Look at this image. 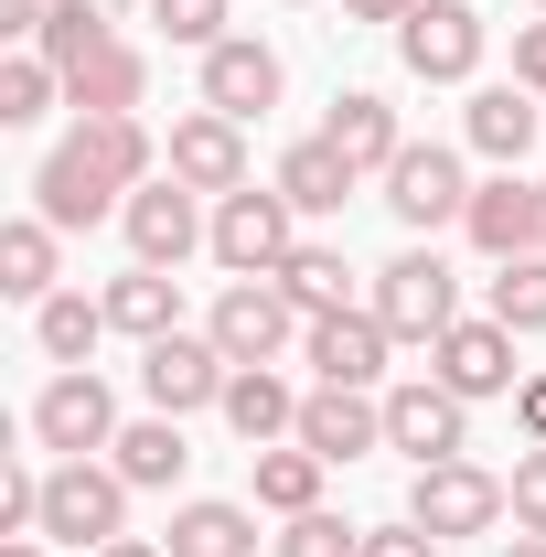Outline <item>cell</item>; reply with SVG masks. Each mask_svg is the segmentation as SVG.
I'll return each instance as SVG.
<instances>
[{"label":"cell","mask_w":546,"mask_h":557,"mask_svg":"<svg viewBox=\"0 0 546 557\" xmlns=\"http://www.w3.org/2000/svg\"><path fill=\"white\" fill-rule=\"evenodd\" d=\"M343 247H289V269H278V289H289V300H300V311H311V322H322V311H343Z\"/></svg>","instance_id":"cell-32"},{"label":"cell","mask_w":546,"mask_h":557,"mask_svg":"<svg viewBox=\"0 0 546 557\" xmlns=\"http://www.w3.org/2000/svg\"><path fill=\"white\" fill-rule=\"evenodd\" d=\"M504 515H514V536H546V450L514 461V483H504Z\"/></svg>","instance_id":"cell-37"},{"label":"cell","mask_w":546,"mask_h":557,"mask_svg":"<svg viewBox=\"0 0 546 557\" xmlns=\"http://www.w3.org/2000/svg\"><path fill=\"white\" fill-rule=\"evenodd\" d=\"M514 86H525V97H546V11L514 33Z\"/></svg>","instance_id":"cell-40"},{"label":"cell","mask_w":546,"mask_h":557,"mask_svg":"<svg viewBox=\"0 0 546 557\" xmlns=\"http://www.w3.org/2000/svg\"><path fill=\"white\" fill-rule=\"evenodd\" d=\"M408 525H429L439 547H450V536H493V525H504V483H493L482 461H429L408 483Z\"/></svg>","instance_id":"cell-6"},{"label":"cell","mask_w":546,"mask_h":557,"mask_svg":"<svg viewBox=\"0 0 546 557\" xmlns=\"http://www.w3.org/2000/svg\"><path fill=\"white\" fill-rule=\"evenodd\" d=\"M429 375L450 386V397H504V386H525L514 375V333L482 311V322H450L439 344H429Z\"/></svg>","instance_id":"cell-13"},{"label":"cell","mask_w":546,"mask_h":557,"mask_svg":"<svg viewBox=\"0 0 546 557\" xmlns=\"http://www.w3.org/2000/svg\"><path fill=\"white\" fill-rule=\"evenodd\" d=\"M386 205H397V225H461L472 214V183H461V150H439V139H408L397 150V172H386Z\"/></svg>","instance_id":"cell-10"},{"label":"cell","mask_w":546,"mask_h":557,"mask_svg":"<svg viewBox=\"0 0 546 557\" xmlns=\"http://www.w3.org/2000/svg\"><path fill=\"white\" fill-rule=\"evenodd\" d=\"M269 183H278V194H289V205H300V214H343V194H353V183H364V172H353V161H343L333 139H300V150H289V161H278Z\"/></svg>","instance_id":"cell-23"},{"label":"cell","mask_w":546,"mask_h":557,"mask_svg":"<svg viewBox=\"0 0 546 557\" xmlns=\"http://www.w3.org/2000/svg\"><path fill=\"white\" fill-rule=\"evenodd\" d=\"M97 333H108V300H86V289H54V300L33 311V344L54 354V364H86Z\"/></svg>","instance_id":"cell-30"},{"label":"cell","mask_w":546,"mask_h":557,"mask_svg":"<svg viewBox=\"0 0 546 557\" xmlns=\"http://www.w3.org/2000/svg\"><path fill=\"white\" fill-rule=\"evenodd\" d=\"M386 344H397V333H386L375 311H322V322L300 333V354H311L322 386H375V375H386Z\"/></svg>","instance_id":"cell-17"},{"label":"cell","mask_w":546,"mask_h":557,"mask_svg":"<svg viewBox=\"0 0 546 557\" xmlns=\"http://www.w3.org/2000/svg\"><path fill=\"white\" fill-rule=\"evenodd\" d=\"M54 97H65V75L44 65V54H11V65H0V129H33Z\"/></svg>","instance_id":"cell-33"},{"label":"cell","mask_w":546,"mask_h":557,"mask_svg":"<svg viewBox=\"0 0 546 557\" xmlns=\"http://www.w3.org/2000/svg\"><path fill=\"white\" fill-rule=\"evenodd\" d=\"M461 236H472L493 269H504V258H536V183H525V172H493V183H472Z\"/></svg>","instance_id":"cell-18"},{"label":"cell","mask_w":546,"mask_h":557,"mask_svg":"<svg viewBox=\"0 0 546 557\" xmlns=\"http://www.w3.org/2000/svg\"><path fill=\"white\" fill-rule=\"evenodd\" d=\"M418 0H343V22H408Z\"/></svg>","instance_id":"cell-43"},{"label":"cell","mask_w":546,"mask_h":557,"mask_svg":"<svg viewBox=\"0 0 546 557\" xmlns=\"http://www.w3.org/2000/svg\"><path fill=\"white\" fill-rule=\"evenodd\" d=\"M183 418H129L119 429V472H129V493H161V483H183Z\"/></svg>","instance_id":"cell-27"},{"label":"cell","mask_w":546,"mask_h":557,"mask_svg":"<svg viewBox=\"0 0 546 557\" xmlns=\"http://www.w3.org/2000/svg\"><path fill=\"white\" fill-rule=\"evenodd\" d=\"M44 536H54V547H108V536H129V472H119V461H54V472H44Z\"/></svg>","instance_id":"cell-1"},{"label":"cell","mask_w":546,"mask_h":557,"mask_svg":"<svg viewBox=\"0 0 546 557\" xmlns=\"http://www.w3.org/2000/svg\"><path fill=\"white\" fill-rule=\"evenodd\" d=\"M225 344L214 333H161V344H139V386H150V408L161 418H194V408H225Z\"/></svg>","instance_id":"cell-5"},{"label":"cell","mask_w":546,"mask_h":557,"mask_svg":"<svg viewBox=\"0 0 546 557\" xmlns=\"http://www.w3.org/2000/svg\"><path fill=\"white\" fill-rule=\"evenodd\" d=\"M54 236H65V225H44V214H11V225H0V289L33 300V311L54 300Z\"/></svg>","instance_id":"cell-25"},{"label":"cell","mask_w":546,"mask_h":557,"mask_svg":"<svg viewBox=\"0 0 546 557\" xmlns=\"http://www.w3.org/2000/svg\"><path fill=\"white\" fill-rule=\"evenodd\" d=\"M514 557H546V536H514Z\"/></svg>","instance_id":"cell-47"},{"label":"cell","mask_w":546,"mask_h":557,"mask_svg":"<svg viewBox=\"0 0 546 557\" xmlns=\"http://www.w3.org/2000/svg\"><path fill=\"white\" fill-rule=\"evenodd\" d=\"M536 97H525V86H482L472 97V150L482 161H504V172H514V161H525V150H536Z\"/></svg>","instance_id":"cell-24"},{"label":"cell","mask_w":546,"mask_h":557,"mask_svg":"<svg viewBox=\"0 0 546 557\" xmlns=\"http://www.w3.org/2000/svg\"><path fill=\"white\" fill-rule=\"evenodd\" d=\"M119 205H129V183H108L75 139L44 150V172H33V214H44V225H108Z\"/></svg>","instance_id":"cell-14"},{"label":"cell","mask_w":546,"mask_h":557,"mask_svg":"<svg viewBox=\"0 0 546 557\" xmlns=\"http://www.w3.org/2000/svg\"><path fill=\"white\" fill-rule=\"evenodd\" d=\"M54 547V536H0V557H44Z\"/></svg>","instance_id":"cell-45"},{"label":"cell","mask_w":546,"mask_h":557,"mask_svg":"<svg viewBox=\"0 0 546 557\" xmlns=\"http://www.w3.org/2000/svg\"><path fill=\"white\" fill-rule=\"evenodd\" d=\"M33 440L65 450V461H97V450H119V397H108L86 364H65V375L33 397Z\"/></svg>","instance_id":"cell-8"},{"label":"cell","mask_w":546,"mask_h":557,"mask_svg":"<svg viewBox=\"0 0 546 557\" xmlns=\"http://www.w3.org/2000/svg\"><path fill=\"white\" fill-rule=\"evenodd\" d=\"M161 547L172 557H258V515L247 504H183Z\"/></svg>","instance_id":"cell-26"},{"label":"cell","mask_w":546,"mask_h":557,"mask_svg":"<svg viewBox=\"0 0 546 557\" xmlns=\"http://www.w3.org/2000/svg\"><path fill=\"white\" fill-rule=\"evenodd\" d=\"M44 22H54V0H0V33H11V44H22V54H33V44H44Z\"/></svg>","instance_id":"cell-41"},{"label":"cell","mask_w":546,"mask_h":557,"mask_svg":"<svg viewBox=\"0 0 546 557\" xmlns=\"http://www.w3.org/2000/svg\"><path fill=\"white\" fill-rule=\"evenodd\" d=\"M139 86H150V54H139V44H97V54L65 75L75 119H139Z\"/></svg>","instance_id":"cell-21"},{"label":"cell","mask_w":546,"mask_h":557,"mask_svg":"<svg viewBox=\"0 0 546 557\" xmlns=\"http://www.w3.org/2000/svg\"><path fill=\"white\" fill-rule=\"evenodd\" d=\"M247 461H258V504H269V515H311V504H322V472H333V461H322V450H300V440L247 450Z\"/></svg>","instance_id":"cell-28"},{"label":"cell","mask_w":546,"mask_h":557,"mask_svg":"<svg viewBox=\"0 0 546 557\" xmlns=\"http://www.w3.org/2000/svg\"><path fill=\"white\" fill-rule=\"evenodd\" d=\"M364 557H439V536L397 515V525H364Z\"/></svg>","instance_id":"cell-39"},{"label":"cell","mask_w":546,"mask_h":557,"mask_svg":"<svg viewBox=\"0 0 546 557\" xmlns=\"http://www.w3.org/2000/svg\"><path fill=\"white\" fill-rule=\"evenodd\" d=\"M161 172L225 205V194H247V129H236V119H214V108H194V119H172V150H161Z\"/></svg>","instance_id":"cell-12"},{"label":"cell","mask_w":546,"mask_h":557,"mask_svg":"<svg viewBox=\"0 0 546 557\" xmlns=\"http://www.w3.org/2000/svg\"><path fill=\"white\" fill-rule=\"evenodd\" d=\"M119 225H129V258H139V269H183L194 247H214V225L194 214V183H172V172H150L129 205H119Z\"/></svg>","instance_id":"cell-7"},{"label":"cell","mask_w":546,"mask_h":557,"mask_svg":"<svg viewBox=\"0 0 546 557\" xmlns=\"http://www.w3.org/2000/svg\"><path fill=\"white\" fill-rule=\"evenodd\" d=\"M536 258H546V183H536Z\"/></svg>","instance_id":"cell-46"},{"label":"cell","mask_w":546,"mask_h":557,"mask_svg":"<svg viewBox=\"0 0 546 557\" xmlns=\"http://www.w3.org/2000/svg\"><path fill=\"white\" fill-rule=\"evenodd\" d=\"M269 557H364V525H343V515L311 504V515H289V536H278Z\"/></svg>","instance_id":"cell-35"},{"label":"cell","mask_w":546,"mask_h":557,"mask_svg":"<svg viewBox=\"0 0 546 557\" xmlns=\"http://www.w3.org/2000/svg\"><path fill=\"white\" fill-rule=\"evenodd\" d=\"M150 22H161V44H194V54L225 44V0H150Z\"/></svg>","instance_id":"cell-36"},{"label":"cell","mask_w":546,"mask_h":557,"mask_svg":"<svg viewBox=\"0 0 546 557\" xmlns=\"http://www.w3.org/2000/svg\"><path fill=\"white\" fill-rule=\"evenodd\" d=\"M514 429H525V450H546V375L514 386Z\"/></svg>","instance_id":"cell-42"},{"label":"cell","mask_w":546,"mask_h":557,"mask_svg":"<svg viewBox=\"0 0 546 557\" xmlns=\"http://www.w3.org/2000/svg\"><path fill=\"white\" fill-rule=\"evenodd\" d=\"M300 450H322V461L386 450V397H364V386H311V397H300Z\"/></svg>","instance_id":"cell-15"},{"label":"cell","mask_w":546,"mask_h":557,"mask_svg":"<svg viewBox=\"0 0 546 557\" xmlns=\"http://www.w3.org/2000/svg\"><path fill=\"white\" fill-rule=\"evenodd\" d=\"M97 44H119V22H108L97 0H54V22H44V44H33V54H44L54 75H75Z\"/></svg>","instance_id":"cell-31"},{"label":"cell","mask_w":546,"mask_h":557,"mask_svg":"<svg viewBox=\"0 0 546 557\" xmlns=\"http://www.w3.org/2000/svg\"><path fill=\"white\" fill-rule=\"evenodd\" d=\"M472 397H450L439 375H408V386H386V450H408L418 472L429 461H461V440H472Z\"/></svg>","instance_id":"cell-9"},{"label":"cell","mask_w":546,"mask_h":557,"mask_svg":"<svg viewBox=\"0 0 546 557\" xmlns=\"http://www.w3.org/2000/svg\"><path fill=\"white\" fill-rule=\"evenodd\" d=\"M225 429H236L247 450H278V440H300V397L278 386L269 364H236V375H225Z\"/></svg>","instance_id":"cell-20"},{"label":"cell","mask_w":546,"mask_h":557,"mask_svg":"<svg viewBox=\"0 0 546 557\" xmlns=\"http://www.w3.org/2000/svg\"><path fill=\"white\" fill-rule=\"evenodd\" d=\"M75 150H86L108 183H129V194L161 172V150H150V129H139V119H75Z\"/></svg>","instance_id":"cell-29"},{"label":"cell","mask_w":546,"mask_h":557,"mask_svg":"<svg viewBox=\"0 0 546 557\" xmlns=\"http://www.w3.org/2000/svg\"><path fill=\"white\" fill-rule=\"evenodd\" d=\"M204 108H214V119H236V129L278 108V54L258 44V33H225V44L204 54Z\"/></svg>","instance_id":"cell-16"},{"label":"cell","mask_w":546,"mask_h":557,"mask_svg":"<svg viewBox=\"0 0 546 557\" xmlns=\"http://www.w3.org/2000/svg\"><path fill=\"white\" fill-rule=\"evenodd\" d=\"M322 139H333L353 172H397V150H408V129H397V108L375 97V86H353V97H333V119H322Z\"/></svg>","instance_id":"cell-19"},{"label":"cell","mask_w":546,"mask_h":557,"mask_svg":"<svg viewBox=\"0 0 546 557\" xmlns=\"http://www.w3.org/2000/svg\"><path fill=\"white\" fill-rule=\"evenodd\" d=\"M536 11H546V0H536Z\"/></svg>","instance_id":"cell-48"},{"label":"cell","mask_w":546,"mask_h":557,"mask_svg":"<svg viewBox=\"0 0 546 557\" xmlns=\"http://www.w3.org/2000/svg\"><path fill=\"white\" fill-rule=\"evenodd\" d=\"M493 322H504V333H546V258H504V278H493Z\"/></svg>","instance_id":"cell-34"},{"label":"cell","mask_w":546,"mask_h":557,"mask_svg":"<svg viewBox=\"0 0 546 557\" xmlns=\"http://www.w3.org/2000/svg\"><path fill=\"white\" fill-rule=\"evenodd\" d=\"M86 557H172V547H150V536H108V547H86Z\"/></svg>","instance_id":"cell-44"},{"label":"cell","mask_w":546,"mask_h":557,"mask_svg":"<svg viewBox=\"0 0 546 557\" xmlns=\"http://www.w3.org/2000/svg\"><path fill=\"white\" fill-rule=\"evenodd\" d=\"M289 225H300V205H289L278 183L225 194V205H214V269H225V278H278V269H289V247H300Z\"/></svg>","instance_id":"cell-2"},{"label":"cell","mask_w":546,"mask_h":557,"mask_svg":"<svg viewBox=\"0 0 546 557\" xmlns=\"http://www.w3.org/2000/svg\"><path fill=\"white\" fill-rule=\"evenodd\" d=\"M204 333L225 344V364H278V354L311 333V311H300L278 278H225V300H214Z\"/></svg>","instance_id":"cell-3"},{"label":"cell","mask_w":546,"mask_h":557,"mask_svg":"<svg viewBox=\"0 0 546 557\" xmlns=\"http://www.w3.org/2000/svg\"><path fill=\"white\" fill-rule=\"evenodd\" d=\"M397 54H408V75H429V86H461V75L482 65V11L472 0H418L408 22H397Z\"/></svg>","instance_id":"cell-11"},{"label":"cell","mask_w":546,"mask_h":557,"mask_svg":"<svg viewBox=\"0 0 546 557\" xmlns=\"http://www.w3.org/2000/svg\"><path fill=\"white\" fill-rule=\"evenodd\" d=\"M0 536H44V472H22V461L0 483Z\"/></svg>","instance_id":"cell-38"},{"label":"cell","mask_w":546,"mask_h":557,"mask_svg":"<svg viewBox=\"0 0 546 557\" xmlns=\"http://www.w3.org/2000/svg\"><path fill=\"white\" fill-rule=\"evenodd\" d=\"M97 300H108V333H129V344L183 333V289H172V269H139V258H129V278H108Z\"/></svg>","instance_id":"cell-22"},{"label":"cell","mask_w":546,"mask_h":557,"mask_svg":"<svg viewBox=\"0 0 546 557\" xmlns=\"http://www.w3.org/2000/svg\"><path fill=\"white\" fill-rule=\"evenodd\" d=\"M375 322H386L397 344H439V333L461 322V278L439 269L429 247H408V258H386V269H375Z\"/></svg>","instance_id":"cell-4"}]
</instances>
